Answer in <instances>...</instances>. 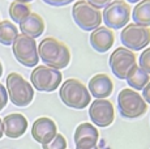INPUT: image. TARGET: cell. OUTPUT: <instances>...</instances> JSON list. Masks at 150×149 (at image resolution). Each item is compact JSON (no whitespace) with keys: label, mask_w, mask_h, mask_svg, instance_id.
<instances>
[{"label":"cell","mask_w":150,"mask_h":149,"mask_svg":"<svg viewBox=\"0 0 150 149\" xmlns=\"http://www.w3.org/2000/svg\"><path fill=\"white\" fill-rule=\"evenodd\" d=\"M46 29L45 20L42 18V16H39L38 13L31 12L24 21L20 24V31L21 34L29 35L31 38H38L43 34V31Z\"/></svg>","instance_id":"e0dca14e"},{"label":"cell","mask_w":150,"mask_h":149,"mask_svg":"<svg viewBox=\"0 0 150 149\" xmlns=\"http://www.w3.org/2000/svg\"><path fill=\"white\" fill-rule=\"evenodd\" d=\"M120 41L124 47L132 51L145 50L150 43V28L138 24H128L122 29Z\"/></svg>","instance_id":"30bf717a"},{"label":"cell","mask_w":150,"mask_h":149,"mask_svg":"<svg viewBox=\"0 0 150 149\" xmlns=\"http://www.w3.org/2000/svg\"><path fill=\"white\" fill-rule=\"evenodd\" d=\"M0 21H1V20H0Z\"/></svg>","instance_id":"1f68e13d"},{"label":"cell","mask_w":150,"mask_h":149,"mask_svg":"<svg viewBox=\"0 0 150 149\" xmlns=\"http://www.w3.org/2000/svg\"><path fill=\"white\" fill-rule=\"evenodd\" d=\"M42 1H45L48 5H52V7H63V5L73 3L74 0H42Z\"/></svg>","instance_id":"d4e9b609"},{"label":"cell","mask_w":150,"mask_h":149,"mask_svg":"<svg viewBox=\"0 0 150 149\" xmlns=\"http://www.w3.org/2000/svg\"><path fill=\"white\" fill-rule=\"evenodd\" d=\"M8 101H9V97H8L7 88H5L3 84H0V111L7 106Z\"/></svg>","instance_id":"cb8c5ba5"},{"label":"cell","mask_w":150,"mask_h":149,"mask_svg":"<svg viewBox=\"0 0 150 149\" xmlns=\"http://www.w3.org/2000/svg\"><path fill=\"white\" fill-rule=\"evenodd\" d=\"M127 1H128V3H136V4H137V3L141 1V0H127Z\"/></svg>","instance_id":"4dcf8cb0"},{"label":"cell","mask_w":150,"mask_h":149,"mask_svg":"<svg viewBox=\"0 0 150 149\" xmlns=\"http://www.w3.org/2000/svg\"><path fill=\"white\" fill-rule=\"evenodd\" d=\"M117 110L123 118L137 119L146 114L148 104L137 90L124 88L117 94Z\"/></svg>","instance_id":"277c9868"},{"label":"cell","mask_w":150,"mask_h":149,"mask_svg":"<svg viewBox=\"0 0 150 149\" xmlns=\"http://www.w3.org/2000/svg\"><path fill=\"white\" fill-rule=\"evenodd\" d=\"M42 149H67V140L62 133H57L51 143L42 145Z\"/></svg>","instance_id":"7402d4cb"},{"label":"cell","mask_w":150,"mask_h":149,"mask_svg":"<svg viewBox=\"0 0 150 149\" xmlns=\"http://www.w3.org/2000/svg\"><path fill=\"white\" fill-rule=\"evenodd\" d=\"M138 67H141L145 72L150 74V47H146L138 58Z\"/></svg>","instance_id":"603a6c76"},{"label":"cell","mask_w":150,"mask_h":149,"mask_svg":"<svg viewBox=\"0 0 150 149\" xmlns=\"http://www.w3.org/2000/svg\"><path fill=\"white\" fill-rule=\"evenodd\" d=\"M3 76V64H1V62H0V77Z\"/></svg>","instance_id":"f546056e"},{"label":"cell","mask_w":150,"mask_h":149,"mask_svg":"<svg viewBox=\"0 0 150 149\" xmlns=\"http://www.w3.org/2000/svg\"><path fill=\"white\" fill-rule=\"evenodd\" d=\"M115 34L112 29L107 26H99L94 29L90 34V45L97 53H107L114 46Z\"/></svg>","instance_id":"2e32d148"},{"label":"cell","mask_w":150,"mask_h":149,"mask_svg":"<svg viewBox=\"0 0 150 149\" xmlns=\"http://www.w3.org/2000/svg\"><path fill=\"white\" fill-rule=\"evenodd\" d=\"M4 123V135L9 139H18L22 135H25L28 130V119L21 113L8 114L3 118Z\"/></svg>","instance_id":"5bb4252c"},{"label":"cell","mask_w":150,"mask_h":149,"mask_svg":"<svg viewBox=\"0 0 150 149\" xmlns=\"http://www.w3.org/2000/svg\"><path fill=\"white\" fill-rule=\"evenodd\" d=\"M63 74L60 70L48 65H37L30 73V82L33 88L38 92L51 93L62 85Z\"/></svg>","instance_id":"8992f818"},{"label":"cell","mask_w":150,"mask_h":149,"mask_svg":"<svg viewBox=\"0 0 150 149\" xmlns=\"http://www.w3.org/2000/svg\"><path fill=\"white\" fill-rule=\"evenodd\" d=\"M12 1H24V3H30L33 0H12Z\"/></svg>","instance_id":"f1b7e54d"},{"label":"cell","mask_w":150,"mask_h":149,"mask_svg":"<svg viewBox=\"0 0 150 149\" xmlns=\"http://www.w3.org/2000/svg\"><path fill=\"white\" fill-rule=\"evenodd\" d=\"M89 116L96 127H108L115 120V109L107 98L94 99L89 107Z\"/></svg>","instance_id":"8fae6325"},{"label":"cell","mask_w":150,"mask_h":149,"mask_svg":"<svg viewBox=\"0 0 150 149\" xmlns=\"http://www.w3.org/2000/svg\"><path fill=\"white\" fill-rule=\"evenodd\" d=\"M110 68L119 80H127L128 74L138 65L137 56L127 47H117L110 55Z\"/></svg>","instance_id":"9c48e42d"},{"label":"cell","mask_w":150,"mask_h":149,"mask_svg":"<svg viewBox=\"0 0 150 149\" xmlns=\"http://www.w3.org/2000/svg\"><path fill=\"white\" fill-rule=\"evenodd\" d=\"M125 81L128 82V85L132 89L138 92V90H142L144 88L146 87V84L150 81V74L137 65V67L128 74Z\"/></svg>","instance_id":"d6986e66"},{"label":"cell","mask_w":150,"mask_h":149,"mask_svg":"<svg viewBox=\"0 0 150 149\" xmlns=\"http://www.w3.org/2000/svg\"><path fill=\"white\" fill-rule=\"evenodd\" d=\"M88 1L90 3L91 5H94V7L99 8V9H103V8L107 7L112 0H88Z\"/></svg>","instance_id":"484cf974"},{"label":"cell","mask_w":150,"mask_h":149,"mask_svg":"<svg viewBox=\"0 0 150 149\" xmlns=\"http://www.w3.org/2000/svg\"><path fill=\"white\" fill-rule=\"evenodd\" d=\"M62 102L69 109L83 110L91 104V94L86 85L77 79H67L59 89Z\"/></svg>","instance_id":"7a4b0ae2"},{"label":"cell","mask_w":150,"mask_h":149,"mask_svg":"<svg viewBox=\"0 0 150 149\" xmlns=\"http://www.w3.org/2000/svg\"><path fill=\"white\" fill-rule=\"evenodd\" d=\"M20 29H17L13 25V22L8 20L0 21V43L4 46H12L16 38L18 37Z\"/></svg>","instance_id":"ffe728a7"},{"label":"cell","mask_w":150,"mask_h":149,"mask_svg":"<svg viewBox=\"0 0 150 149\" xmlns=\"http://www.w3.org/2000/svg\"><path fill=\"white\" fill-rule=\"evenodd\" d=\"M3 135H4V123H3V119L0 118V139L3 137Z\"/></svg>","instance_id":"83f0119b"},{"label":"cell","mask_w":150,"mask_h":149,"mask_svg":"<svg viewBox=\"0 0 150 149\" xmlns=\"http://www.w3.org/2000/svg\"><path fill=\"white\" fill-rule=\"evenodd\" d=\"M8 12H9V17L13 20V22L20 25L31 13V8H30V5H29V3L12 1L9 5Z\"/></svg>","instance_id":"44dd1931"},{"label":"cell","mask_w":150,"mask_h":149,"mask_svg":"<svg viewBox=\"0 0 150 149\" xmlns=\"http://www.w3.org/2000/svg\"><path fill=\"white\" fill-rule=\"evenodd\" d=\"M57 135V126L54 119L48 116H41L35 119L31 127V136L37 143L46 145L54 140Z\"/></svg>","instance_id":"4fadbf2b"},{"label":"cell","mask_w":150,"mask_h":149,"mask_svg":"<svg viewBox=\"0 0 150 149\" xmlns=\"http://www.w3.org/2000/svg\"><path fill=\"white\" fill-rule=\"evenodd\" d=\"M72 17L80 29L93 31L100 26L103 21L99 8L91 5L88 0H77L72 7Z\"/></svg>","instance_id":"5b68a950"},{"label":"cell","mask_w":150,"mask_h":149,"mask_svg":"<svg viewBox=\"0 0 150 149\" xmlns=\"http://www.w3.org/2000/svg\"><path fill=\"white\" fill-rule=\"evenodd\" d=\"M88 89L96 99L108 98L114 92V82L106 73H97L89 80Z\"/></svg>","instance_id":"9a60e30c"},{"label":"cell","mask_w":150,"mask_h":149,"mask_svg":"<svg viewBox=\"0 0 150 149\" xmlns=\"http://www.w3.org/2000/svg\"><path fill=\"white\" fill-rule=\"evenodd\" d=\"M12 53L17 62L24 67L34 68L38 65V47H37L35 39L31 38V37L20 33L12 45Z\"/></svg>","instance_id":"52a82bcc"},{"label":"cell","mask_w":150,"mask_h":149,"mask_svg":"<svg viewBox=\"0 0 150 149\" xmlns=\"http://www.w3.org/2000/svg\"><path fill=\"white\" fill-rule=\"evenodd\" d=\"M9 101L17 107H26L34 99V88L17 72H11L5 80Z\"/></svg>","instance_id":"3957f363"},{"label":"cell","mask_w":150,"mask_h":149,"mask_svg":"<svg viewBox=\"0 0 150 149\" xmlns=\"http://www.w3.org/2000/svg\"><path fill=\"white\" fill-rule=\"evenodd\" d=\"M141 96H142V98L145 99L146 104L150 105V81L146 84V87L142 89V94H141Z\"/></svg>","instance_id":"4316f807"},{"label":"cell","mask_w":150,"mask_h":149,"mask_svg":"<svg viewBox=\"0 0 150 149\" xmlns=\"http://www.w3.org/2000/svg\"><path fill=\"white\" fill-rule=\"evenodd\" d=\"M76 149H96L98 148V140H99V131L91 123L83 122L77 126L73 135Z\"/></svg>","instance_id":"7c38bea8"},{"label":"cell","mask_w":150,"mask_h":149,"mask_svg":"<svg viewBox=\"0 0 150 149\" xmlns=\"http://www.w3.org/2000/svg\"><path fill=\"white\" fill-rule=\"evenodd\" d=\"M132 20L134 24L150 26V0H141L132 9Z\"/></svg>","instance_id":"ac0fdd59"},{"label":"cell","mask_w":150,"mask_h":149,"mask_svg":"<svg viewBox=\"0 0 150 149\" xmlns=\"http://www.w3.org/2000/svg\"><path fill=\"white\" fill-rule=\"evenodd\" d=\"M39 59L45 63V65L64 70L71 63V51L69 47L62 41L54 37H46L38 46Z\"/></svg>","instance_id":"6da1fadb"},{"label":"cell","mask_w":150,"mask_h":149,"mask_svg":"<svg viewBox=\"0 0 150 149\" xmlns=\"http://www.w3.org/2000/svg\"><path fill=\"white\" fill-rule=\"evenodd\" d=\"M132 8L124 0H112L106 8H103L102 17L107 28L112 30H119L125 28L131 20Z\"/></svg>","instance_id":"ba28073f"}]
</instances>
